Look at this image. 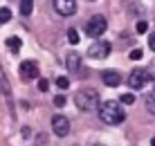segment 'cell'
<instances>
[{"label": "cell", "mask_w": 155, "mask_h": 146, "mask_svg": "<svg viewBox=\"0 0 155 146\" xmlns=\"http://www.w3.org/2000/svg\"><path fill=\"white\" fill-rule=\"evenodd\" d=\"M65 65H68V70H70V72H77L79 68H81V56H79V54H68L65 56Z\"/></svg>", "instance_id": "cell-10"}, {"label": "cell", "mask_w": 155, "mask_h": 146, "mask_svg": "<svg viewBox=\"0 0 155 146\" xmlns=\"http://www.w3.org/2000/svg\"><path fill=\"white\" fill-rule=\"evenodd\" d=\"M54 2V9L61 16H72L77 12V0H52Z\"/></svg>", "instance_id": "cell-8"}, {"label": "cell", "mask_w": 155, "mask_h": 146, "mask_svg": "<svg viewBox=\"0 0 155 146\" xmlns=\"http://www.w3.org/2000/svg\"><path fill=\"white\" fill-rule=\"evenodd\" d=\"M146 110L151 112V115H155V90L146 95Z\"/></svg>", "instance_id": "cell-13"}, {"label": "cell", "mask_w": 155, "mask_h": 146, "mask_svg": "<svg viewBox=\"0 0 155 146\" xmlns=\"http://www.w3.org/2000/svg\"><path fill=\"white\" fill-rule=\"evenodd\" d=\"M74 104H77L79 110L92 112L94 108L99 106V92L97 90H79V92L74 95Z\"/></svg>", "instance_id": "cell-2"}, {"label": "cell", "mask_w": 155, "mask_h": 146, "mask_svg": "<svg viewBox=\"0 0 155 146\" xmlns=\"http://www.w3.org/2000/svg\"><path fill=\"white\" fill-rule=\"evenodd\" d=\"M0 90H2L5 97H12V88H9L7 79H5V74H0Z\"/></svg>", "instance_id": "cell-14"}, {"label": "cell", "mask_w": 155, "mask_h": 146, "mask_svg": "<svg viewBox=\"0 0 155 146\" xmlns=\"http://www.w3.org/2000/svg\"><path fill=\"white\" fill-rule=\"evenodd\" d=\"M52 131H54L58 137H65V135L70 133V121L63 115H54L52 117Z\"/></svg>", "instance_id": "cell-7"}, {"label": "cell", "mask_w": 155, "mask_h": 146, "mask_svg": "<svg viewBox=\"0 0 155 146\" xmlns=\"http://www.w3.org/2000/svg\"><path fill=\"white\" fill-rule=\"evenodd\" d=\"M106 27H108V23H106V18L104 16H92V18L85 23V34L90 36V38H99L101 34L106 32Z\"/></svg>", "instance_id": "cell-3"}, {"label": "cell", "mask_w": 155, "mask_h": 146, "mask_svg": "<svg viewBox=\"0 0 155 146\" xmlns=\"http://www.w3.org/2000/svg\"><path fill=\"white\" fill-rule=\"evenodd\" d=\"M47 88H50V81H47V79H41V81H38V90H41V92H45Z\"/></svg>", "instance_id": "cell-20"}, {"label": "cell", "mask_w": 155, "mask_h": 146, "mask_svg": "<svg viewBox=\"0 0 155 146\" xmlns=\"http://www.w3.org/2000/svg\"><path fill=\"white\" fill-rule=\"evenodd\" d=\"M97 108H99V119L104 124H108V126H117V124H121L126 119V112H124V108L119 106V101L108 99V101H104V104H99Z\"/></svg>", "instance_id": "cell-1"}, {"label": "cell", "mask_w": 155, "mask_h": 146, "mask_svg": "<svg viewBox=\"0 0 155 146\" xmlns=\"http://www.w3.org/2000/svg\"><path fill=\"white\" fill-rule=\"evenodd\" d=\"M54 106H58V108H63V106H65V97H63V95H58V97H54Z\"/></svg>", "instance_id": "cell-21"}, {"label": "cell", "mask_w": 155, "mask_h": 146, "mask_svg": "<svg viewBox=\"0 0 155 146\" xmlns=\"http://www.w3.org/2000/svg\"><path fill=\"white\" fill-rule=\"evenodd\" d=\"M110 50H113V45L108 41H92V45L88 47V56L101 61V58H106L110 54Z\"/></svg>", "instance_id": "cell-4"}, {"label": "cell", "mask_w": 155, "mask_h": 146, "mask_svg": "<svg viewBox=\"0 0 155 146\" xmlns=\"http://www.w3.org/2000/svg\"><path fill=\"white\" fill-rule=\"evenodd\" d=\"M121 104H126V106H130V104H135V95H130V92H126V95H121Z\"/></svg>", "instance_id": "cell-18"}, {"label": "cell", "mask_w": 155, "mask_h": 146, "mask_svg": "<svg viewBox=\"0 0 155 146\" xmlns=\"http://www.w3.org/2000/svg\"><path fill=\"white\" fill-rule=\"evenodd\" d=\"M151 146H155V137H153V139H151Z\"/></svg>", "instance_id": "cell-24"}, {"label": "cell", "mask_w": 155, "mask_h": 146, "mask_svg": "<svg viewBox=\"0 0 155 146\" xmlns=\"http://www.w3.org/2000/svg\"><path fill=\"white\" fill-rule=\"evenodd\" d=\"M148 81H151V77H148V72H146V70H142V68H135L130 74H128V85H130L133 90L144 88Z\"/></svg>", "instance_id": "cell-5"}, {"label": "cell", "mask_w": 155, "mask_h": 146, "mask_svg": "<svg viewBox=\"0 0 155 146\" xmlns=\"http://www.w3.org/2000/svg\"><path fill=\"white\" fill-rule=\"evenodd\" d=\"M9 18H12V12L7 7H2L0 9V23H9Z\"/></svg>", "instance_id": "cell-17"}, {"label": "cell", "mask_w": 155, "mask_h": 146, "mask_svg": "<svg viewBox=\"0 0 155 146\" xmlns=\"http://www.w3.org/2000/svg\"><path fill=\"white\" fill-rule=\"evenodd\" d=\"M20 45H23V41H20L18 36H9V38H7V47H9L12 52H18Z\"/></svg>", "instance_id": "cell-11"}, {"label": "cell", "mask_w": 155, "mask_h": 146, "mask_svg": "<svg viewBox=\"0 0 155 146\" xmlns=\"http://www.w3.org/2000/svg\"><path fill=\"white\" fill-rule=\"evenodd\" d=\"M130 58H133V61H140V58H142V50H133L130 52Z\"/></svg>", "instance_id": "cell-22"}, {"label": "cell", "mask_w": 155, "mask_h": 146, "mask_svg": "<svg viewBox=\"0 0 155 146\" xmlns=\"http://www.w3.org/2000/svg\"><path fill=\"white\" fill-rule=\"evenodd\" d=\"M18 74H20L25 81L38 77V63H36V61H23V63L18 65Z\"/></svg>", "instance_id": "cell-6"}, {"label": "cell", "mask_w": 155, "mask_h": 146, "mask_svg": "<svg viewBox=\"0 0 155 146\" xmlns=\"http://www.w3.org/2000/svg\"><path fill=\"white\" fill-rule=\"evenodd\" d=\"M31 9H34V0H20V14L23 16H29Z\"/></svg>", "instance_id": "cell-12"}, {"label": "cell", "mask_w": 155, "mask_h": 146, "mask_svg": "<svg viewBox=\"0 0 155 146\" xmlns=\"http://www.w3.org/2000/svg\"><path fill=\"white\" fill-rule=\"evenodd\" d=\"M101 79H104V83L108 85V88H117V85L121 83V74L117 72V70H104V72H101Z\"/></svg>", "instance_id": "cell-9"}, {"label": "cell", "mask_w": 155, "mask_h": 146, "mask_svg": "<svg viewBox=\"0 0 155 146\" xmlns=\"http://www.w3.org/2000/svg\"><path fill=\"white\" fill-rule=\"evenodd\" d=\"M135 29H137V34H146V29H148V23H146V20H140Z\"/></svg>", "instance_id": "cell-19"}, {"label": "cell", "mask_w": 155, "mask_h": 146, "mask_svg": "<svg viewBox=\"0 0 155 146\" xmlns=\"http://www.w3.org/2000/svg\"><path fill=\"white\" fill-rule=\"evenodd\" d=\"M68 43H72V45H77V43H79V32L72 29V27L68 29Z\"/></svg>", "instance_id": "cell-15"}, {"label": "cell", "mask_w": 155, "mask_h": 146, "mask_svg": "<svg viewBox=\"0 0 155 146\" xmlns=\"http://www.w3.org/2000/svg\"><path fill=\"white\" fill-rule=\"evenodd\" d=\"M56 85L61 90H68V88H70V79H68V77H58L56 79Z\"/></svg>", "instance_id": "cell-16"}, {"label": "cell", "mask_w": 155, "mask_h": 146, "mask_svg": "<svg viewBox=\"0 0 155 146\" xmlns=\"http://www.w3.org/2000/svg\"><path fill=\"white\" fill-rule=\"evenodd\" d=\"M148 47H151V50L155 52V32H153L151 36H148Z\"/></svg>", "instance_id": "cell-23"}]
</instances>
